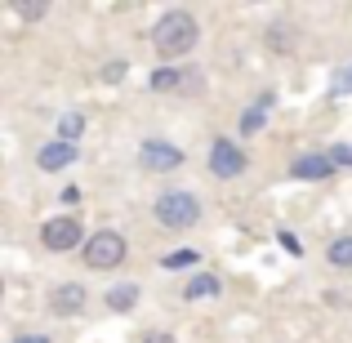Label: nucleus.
<instances>
[{"label": "nucleus", "mask_w": 352, "mask_h": 343, "mask_svg": "<svg viewBox=\"0 0 352 343\" xmlns=\"http://www.w3.org/2000/svg\"><path fill=\"white\" fill-rule=\"evenodd\" d=\"M103 303H107L112 312H129V308L138 303V285H134V281H120V285H112V290L103 294Z\"/></svg>", "instance_id": "10"}, {"label": "nucleus", "mask_w": 352, "mask_h": 343, "mask_svg": "<svg viewBox=\"0 0 352 343\" xmlns=\"http://www.w3.org/2000/svg\"><path fill=\"white\" fill-rule=\"evenodd\" d=\"M138 165H143L147 174H165V170H179V165H183V147L165 143V138H147V143L138 147Z\"/></svg>", "instance_id": "5"}, {"label": "nucleus", "mask_w": 352, "mask_h": 343, "mask_svg": "<svg viewBox=\"0 0 352 343\" xmlns=\"http://www.w3.org/2000/svg\"><path fill=\"white\" fill-rule=\"evenodd\" d=\"M147 85L156 89V94H165V89H179L183 85V67H161V71H152V80Z\"/></svg>", "instance_id": "14"}, {"label": "nucleus", "mask_w": 352, "mask_h": 343, "mask_svg": "<svg viewBox=\"0 0 352 343\" xmlns=\"http://www.w3.org/2000/svg\"><path fill=\"white\" fill-rule=\"evenodd\" d=\"M330 161H335V165H352V147L348 143H335V147H330Z\"/></svg>", "instance_id": "19"}, {"label": "nucleus", "mask_w": 352, "mask_h": 343, "mask_svg": "<svg viewBox=\"0 0 352 343\" xmlns=\"http://www.w3.org/2000/svg\"><path fill=\"white\" fill-rule=\"evenodd\" d=\"M120 76H125V58H112V63L103 67V80H107V85H116Z\"/></svg>", "instance_id": "17"}, {"label": "nucleus", "mask_w": 352, "mask_h": 343, "mask_svg": "<svg viewBox=\"0 0 352 343\" xmlns=\"http://www.w3.org/2000/svg\"><path fill=\"white\" fill-rule=\"evenodd\" d=\"M14 343H50V335H18Z\"/></svg>", "instance_id": "22"}, {"label": "nucleus", "mask_w": 352, "mask_h": 343, "mask_svg": "<svg viewBox=\"0 0 352 343\" xmlns=\"http://www.w3.org/2000/svg\"><path fill=\"white\" fill-rule=\"evenodd\" d=\"M143 343H179V339H174V335H161V330H156V335H147Z\"/></svg>", "instance_id": "21"}, {"label": "nucleus", "mask_w": 352, "mask_h": 343, "mask_svg": "<svg viewBox=\"0 0 352 343\" xmlns=\"http://www.w3.org/2000/svg\"><path fill=\"white\" fill-rule=\"evenodd\" d=\"M85 228H80V219L76 214H58V219H50V223L41 228V245L45 250H54V254H67L72 245H85Z\"/></svg>", "instance_id": "4"}, {"label": "nucleus", "mask_w": 352, "mask_h": 343, "mask_svg": "<svg viewBox=\"0 0 352 343\" xmlns=\"http://www.w3.org/2000/svg\"><path fill=\"white\" fill-rule=\"evenodd\" d=\"M276 241H281V245L290 250V254H303V245H299V236H294V232H281V236H276Z\"/></svg>", "instance_id": "20"}, {"label": "nucleus", "mask_w": 352, "mask_h": 343, "mask_svg": "<svg viewBox=\"0 0 352 343\" xmlns=\"http://www.w3.org/2000/svg\"><path fill=\"white\" fill-rule=\"evenodd\" d=\"M152 214H156V223H161V228L188 232V228L201 223V201L192 197V192H161L156 206H152Z\"/></svg>", "instance_id": "2"}, {"label": "nucleus", "mask_w": 352, "mask_h": 343, "mask_svg": "<svg viewBox=\"0 0 352 343\" xmlns=\"http://www.w3.org/2000/svg\"><path fill=\"white\" fill-rule=\"evenodd\" d=\"M210 174H219V179L245 174V152H241L232 138H214V147H210Z\"/></svg>", "instance_id": "6"}, {"label": "nucleus", "mask_w": 352, "mask_h": 343, "mask_svg": "<svg viewBox=\"0 0 352 343\" xmlns=\"http://www.w3.org/2000/svg\"><path fill=\"white\" fill-rule=\"evenodd\" d=\"M80 134H85V116H80V112H63V120H58V138H63V143H76Z\"/></svg>", "instance_id": "15"}, {"label": "nucleus", "mask_w": 352, "mask_h": 343, "mask_svg": "<svg viewBox=\"0 0 352 343\" xmlns=\"http://www.w3.org/2000/svg\"><path fill=\"white\" fill-rule=\"evenodd\" d=\"M326 258H330L335 267H348V272H352V232H348V236H335V241H330V245H326Z\"/></svg>", "instance_id": "13"}, {"label": "nucleus", "mask_w": 352, "mask_h": 343, "mask_svg": "<svg viewBox=\"0 0 352 343\" xmlns=\"http://www.w3.org/2000/svg\"><path fill=\"white\" fill-rule=\"evenodd\" d=\"M80 258H85V267H94V272H112V267L125 263V236L112 228L94 232V236L80 245Z\"/></svg>", "instance_id": "3"}, {"label": "nucleus", "mask_w": 352, "mask_h": 343, "mask_svg": "<svg viewBox=\"0 0 352 343\" xmlns=\"http://www.w3.org/2000/svg\"><path fill=\"white\" fill-rule=\"evenodd\" d=\"M76 161V143H63V138H50V143L36 152V165H41L45 174H58V170H67V165Z\"/></svg>", "instance_id": "8"}, {"label": "nucleus", "mask_w": 352, "mask_h": 343, "mask_svg": "<svg viewBox=\"0 0 352 343\" xmlns=\"http://www.w3.org/2000/svg\"><path fill=\"white\" fill-rule=\"evenodd\" d=\"M219 290H223V281H219L214 272H197L183 294H188V299H210V294H219Z\"/></svg>", "instance_id": "12"}, {"label": "nucleus", "mask_w": 352, "mask_h": 343, "mask_svg": "<svg viewBox=\"0 0 352 343\" xmlns=\"http://www.w3.org/2000/svg\"><path fill=\"white\" fill-rule=\"evenodd\" d=\"M50 308H54V317H76V312L85 308V285H80V281H63V285H54Z\"/></svg>", "instance_id": "7"}, {"label": "nucleus", "mask_w": 352, "mask_h": 343, "mask_svg": "<svg viewBox=\"0 0 352 343\" xmlns=\"http://www.w3.org/2000/svg\"><path fill=\"white\" fill-rule=\"evenodd\" d=\"M344 89H352V63H348V71H344Z\"/></svg>", "instance_id": "23"}, {"label": "nucleus", "mask_w": 352, "mask_h": 343, "mask_svg": "<svg viewBox=\"0 0 352 343\" xmlns=\"http://www.w3.org/2000/svg\"><path fill=\"white\" fill-rule=\"evenodd\" d=\"M294 179H303V183H321V179H330L335 174V161H330V152H303L299 161H294Z\"/></svg>", "instance_id": "9"}, {"label": "nucleus", "mask_w": 352, "mask_h": 343, "mask_svg": "<svg viewBox=\"0 0 352 343\" xmlns=\"http://www.w3.org/2000/svg\"><path fill=\"white\" fill-rule=\"evenodd\" d=\"M267 107H272V94H263L254 107H245V112H241V134H245V138L263 129V120H267Z\"/></svg>", "instance_id": "11"}, {"label": "nucleus", "mask_w": 352, "mask_h": 343, "mask_svg": "<svg viewBox=\"0 0 352 343\" xmlns=\"http://www.w3.org/2000/svg\"><path fill=\"white\" fill-rule=\"evenodd\" d=\"M18 18H27V23H36V18H45V5H14Z\"/></svg>", "instance_id": "18"}, {"label": "nucleus", "mask_w": 352, "mask_h": 343, "mask_svg": "<svg viewBox=\"0 0 352 343\" xmlns=\"http://www.w3.org/2000/svg\"><path fill=\"white\" fill-rule=\"evenodd\" d=\"M192 263H197V254H192V250H174V254L161 258V267H170V272H174V267H192Z\"/></svg>", "instance_id": "16"}, {"label": "nucleus", "mask_w": 352, "mask_h": 343, "mask_svg": "<svg viewBox=\"0 0 352 343\" xmlns=\"http://www.w3.org/2000/svg\"><path fill=\"white\" fill-rule=\"evenodd\" d=\"M197 18L188 14V9H170V14H161V23L152 27V45L161 58H183V54L197 45Z\"/></svg>", "instance_id": "1"}]
</instances>
